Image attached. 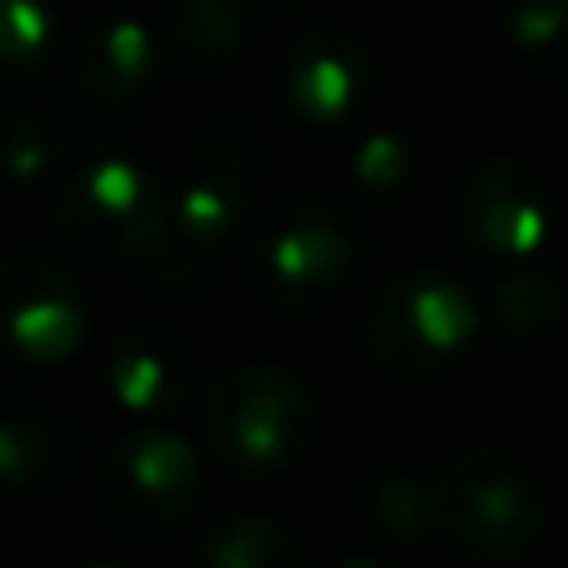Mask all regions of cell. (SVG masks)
I'll return each instance as SVG.
<instances>
[{
    "instance_id": "obj_5",
    "label": "cell",
    "mask_w": 568,
    "mask_h": 568,
    "mask_svg": "<svg viewBox=\"0 0 568 568\" xmlns=\"http://www.w3.org/2000/svg\"><path fill=\"white\" fill-rule=\"evenodd\" d=\"M205 449L225 469L270 479L284 474L320 439V394L300 369L275 359H250L210 379L200 404Z\"/></svg>"
},
{
    "instance_id": "obj_6",
    "label": "cell",
    "mask_w": 568,
    "mask_h": 568,
    "mask_svg": "<svg viewBox=\"0 0 568 568\" xmlns=\"http://www.w3.org/2000/svg\"><path fill=\"white\" fill-rule=\"evenodd\" d=\"M205 469L185 434L145 419L120 434L90 474V509L120 544H160L180 534L200 509Z\"/></svg>"
},
{
    "instance_id": "obj_19",
    "label": "cell",
    "mask_w": 568,
    "mask_h": 568,
    "mask_svg": "<svg viewBox=\"0 0 568 568\" xmlns=\"http://www.w3.org/2000/svg\"><path fill=\"white\" fill-rule=\"evenodd\" d=\"M504 40L539 85L568 90V0H509Z\"/></svg>"
},
{
    "instance_id": "obj_21",
    "label": "cell",
    "mask_w": 568,
    "mask_h": 568,
    "mask_svg": "<svg viewBox=\"0 0 568 568\" xmlns=\"http://www.w3.org/2000/svg\"><path fill=\"white\" fill-rule=\"evenodd\" d=\"M6 160H10V190L16 195L36 190L40 175L50 170V130L20 100H10V110H6Z\"/></svg>"
},
{
    "instance_id": "obj_4",
    "label": "cell",
    "mask_w": 568,
    "mask_h": 568,
    "mask_svg": "<svg viewBox=\"0 0 568 568\" xmlns=\"http://www.w3.org/2000/svg\"><path fill=\"white\" fill-rule=\"evenodd\" d=\"M434 529L454 554L489 564L524 559L549 534V489L524 454L474 444L429 474Z\"/></svg>"
},
{
    "instance_id": "obj_18",
    "label": "cell",
    "mask_w": 568,
    "mask_h": 568,
    "mask_svg": "<svg viewBox=\"0 0 568 568\" xmlns=\"http://www.w3.org/2000/svg\"><path fill=\"white\" fill-rule=\"evenodd\" d=\"M344 175H349V185L359 190L369 205H379V210L399 205V200H409L414 185H419V145H414V135L399 125H374L349 145Z\"/></svg>"
},
{
    "instance_id": "obj_24",
    "label": "cell",
    "mask_w": 568,
    "mask_h": 568,
    "mask_svg": "<svg viewBox=\"0 0 568 568\" xmlns=\"http://www.w3.org/2000/svg\"><path fill=\"white\" fill-rule=\"evenodd\" d=\"M85 568H120V564H85Z\"/></svg>"
},
{
    "instance_id": "obj_16",
    "label": "cell",
    "mask_w": 568,
    "mask_h": 568,
    "mask_svg": "<svg viewBox=\"0 0 568 568\" xmlns=\"http://www.w3.org/2000/svg\"><path fill=\"white\" fill-rule=\"evenodd\" d=\"M310 544L280 514H225L195 539V568H310Z\"/></svg>"
},
{
    "instance_id": "obj_8",
    "label": "cell",
    "mask_w": 568,
    "mask_h": 568,
    "mask_svg": "<svg viewBox=\"0 0 568 568\" xmlns=\"http://www.w3.org/2000/svg\"><path fill=\"white\" fill-rule=\"evenodd\" d=\"M160 80L155 20L105 10L85 20L65 50V75L55 90V125L65 140H105Z\"/></svg>"
},
{
    "instance_id": "obj_20",
    "label": "cell",
    "mask_w": 568,
    "mask_h": 568,
    "mask_svg": "<svg viewBox=\"0 0 568 568\" xmlns=\"http://www.w3.org/2000/svg\"><path fill=\"white\" fill-rule=\"evenodd\" d=\"M55 55V16L50 0H0V65H6V90L20 100Z\"/></svg>"
},
{
    "instance_id": "obj_7",
    "label": "cell",
    "mask_w": 568,
    "mask_h": 568,
    "mask_svg": "<svg viewBox=\"0 0 568 568\" xmlns=\"http://www.w3.org/2000/svg\"><path fill=\"white\" fill-rule=\"evenodd\" d=\"M170 225V195L140 160L95 155L60 180L50 230L60 250L85 265H135Z\"/></svg>"
},
{
    "instance_id": "obj_23",
    "label": "cell",
    "mask_w": 568,
    "mask_h": 568,
    "mask_svg": "<svg viewBox=\"0 0 568 568\" xmlns=\"http://www.w3.org/2000/svg\"><path fill=\"white\" fill-rule=\"evenodd\" d=\"M329 568H399L389 559V554L379 549V544H374V549H354V554H344L339 564H329Z\"/></svg>"
},
{
    "instance_id": "obj_9",
    "label": "cell",
    "mask_w": 568,
    "mask_h": 568,
    "mask_svg": "<svg viewBox=\"0 0 568 568\" xmlns=\"http://www.w3.org/2000/svg\"><path fill=\"white\" fill-rule=\"evenodd\" d=\"M449 225L459 245L479 260L529 265L554 245L559 195L529 155H484L454 180Z\"/></svg>"
},
{
    "instance_id": "obj_1",
    "label": "cell",
    "mask_w": 568,
    "mask_h": 568,
    "mask_svg": "<svg viewBox=\"0 0 568 568\" xmlns=\"http://www.w3.org/2000/svg\"><path fill=\"white\" fill-rule=\"evenodd\" d=\"M270 170V135L255 115H225L195 140L180 185L170 190V225L130 265V284L150 304H205L220 294L240 230Z\"/></svg>"
},
{
    "instance_id": "obj_12",
    "label": "cell",
    "mask_w": 568,
    "mask_h": 568,
    "mask_svg": "<svg viewBox=\"0 0 568 568\" xmlns=\"http://www.w3.org/2000/svg\"><path fill=\"white\" fill-rule=\"evenodd\" d=\"M85 459V429L36 394H10L0 419V474L16 499H55Z\"/></svg>"
},
{
    "instance_id": "obj_14",
    "label": "cell",
    "mask_w": 568,
    "mask_h": 568,
    "mask_svg": "<svg viewBox=\"0 0 568 568\" xmlns=\"http://www.w3.org/2000/svg\"><path fill=\"white\" fill-rule=\"evenodd\" d=\"M250 10L240 0H165L155 16L160 80L195 90L220 80L245 50Z\"/></svg>"
},
{
    "instance_id": "obj_3",
    "label": "cell",
    "mask_w": 568,
    "mask_h": 568,
    "mask_svg": "<svg viewBox=\"0 0 568 568\" xmlns=\"http://www.w3.org/2000/svg\"><path fill=\"white\" fill-rule=\"evenodd\" d=\"M364 230L354 210L324 195H290L250 240V294L280 320H314L349 300L364 275Z\"/></svg>"
},
{
    "instance_id": "obj_2",
    "label": "cell",
    "mask_w": 568,
    "mask_h": 568,
    "mask_svg": "<svg viewBox=\"0 0 568 568\" xmlns=\"http://www.w3.org/2000/svg\"><path fill=\"white\" fill-rule=\"evenodd\" d=\"M489 329V310L459 275L429 265H409L359 310V354L374 374L404 389L439 384L474 354Z\"/></svg>"
},
{
    "instance_id": "obj_11",
    "label": "cell",
    "mask_w": 568,
    "mask_h": 568,
    "mask_svg": "<svg viewBox=\"0 0 568 568\" xmlns=\"http://www.w3.org/2000/svg\"><path fill=\"white\" fill-rule=\"evenodd\" d=\"M0 314H6V339L20 359L36 369L60 364L90 334L85 280L50 250L16 245L6 250V265H0Z\"/></svg>"
},
{
    "instance_id": "obj_15",
    "label": "cell",
    "mask_w": 568,
    "mask_h": 568,
    "mask_svg": "<svg viewBox=\"0 0 568 568\" xmlns=\"http://www.w3.org/2000/svg\"><path fill=\"white\" fill-rule=\"evenodd\" d=\"M349 524L379 549H419L439 539L429 479H419L404 464H374L349 494Z\"/></svg>"
},
{
    "instance_id": "obj_17",
    "label": "cell",
    "mask_w": 568,
    "mask_h": 568,
    "mask_svg": "<svg viewBox=\"0 0 568 568\" xmlns=\"http://www.w3.org/2000/svg\"><path fill=\"white\" fill-rule=\"evenodd\" d=\"M484 310H489V334L509 349H529L544 344L568 314V290L559 275L534 265H509L499 280L484 290Z\"/></svg>"
},
{
    "instance_id": "obj_22",
    "label": "cell",
    "mask_w": 568,
    "mask_h": 568,
    "mask_svg": "<svg viewBox=\"0 0 568 568\" xmlns=\"http://www.w3.org/2000/svg\"><path fill=\"white\" fill-rule=\"evenodd\" d=\"M240 6L250 10V20H290V16H300L310 0H240Z\"/></svg>"
},
{
    "instance_id": "obj_10",
    "label": "cell",
    "mask_w": 568,
    "mask_h": 568,
    "mask_svg": "<svg viewBox=\"0 0 568 568\" xmlns=\"http://www.w3.org/2000/svg\"><path fill=\"white\" fill-rule=\"evenodd\" d=\"M374 95H379V60L359 30L334 20L294 30L280 55V100L294 125L314 135H344L369 115Z\"/></svg>"
},
{
    "instance_id": "obj_13",
    "label": "cell",
    "mask_w": 568,
    "mask_h": 568,
    "mask_svg": "<svg viewBox=\"0 0 568 568\" xmlns=\"http://www.w3.org/2000/svg\"><path fill=\"white\" fill-rule=\"evenodd\" d=\"M105 384L110 399L120 409H130L135 419H170L195 399L200 369L180 334L160 329V324H135V329L110 339Z\"/></svg>"
}]
</instances>
